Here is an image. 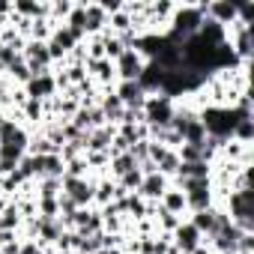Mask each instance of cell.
Wrapping results in <instances>:
<instances>
[{
    "label": "cell",
    "mask_w": 254,
    "mask_h": 254,
    "mask_svg": "<svg viewBox=\"0 0 254 254\" xmlns=\"http://www.w3.org/2000/svg\"><path fill=\"white\" fill-rule=\"evenodd\" d=\"M114 135H117V126H102V129L87 132L84 135V153H108Z\"/></svg>",
    "instance_id": "9c48e42d"
},
{
    "label": "cell",
    "mask_w": 254,
    "mask_h": 254,
    "mask_svg": "<svg viewBox=\"0 0 254 254\" xmlns=\"http://www.w3.org/2000/svg\"><path fill=\"white\" fill-rule=\"evenodd\" d=\"M63 221L60 218H39V230H36V242L42 248H54V242L63 236Z\"/></svg>",
    "instance_id": "7c38bea8"
},
{
    "label": "cell",
    "mask_w": 254,
    "mask_h": 254,
    "mask_svg": "<svg viewBox=\"0 0 254 254\" xmlns=\"http://www.w3.org/2000/svg\"><path fill=\"white\" fill-rule=\"evenodd\" d=\"M84 30H87V36H99L108 30V15L99 3H87L84 0Z\"/></svg>",
    "instance_id": "30bf717a"
},
{
    "label": "cell",
    "mask_w": 254,
    "mask_h": 254,
    "mask_svg": "<svg viewBox=\"0 0 254 254\" xmlns=\"http://www.w3.org/2000/svg\"><path fill=\"white\" fill-rule=\"evenodd\" d=\"M66 174V162L60 159V153H51V156H39V177H54V180H63ZM36 177V180H39Z\"/></svg>",
    "instance_id": "5bb4252c"
},
{
    "label": "cell",
    "mask_w": 254,
    "mask_h": 254,
    "mask_svg": "<svg viewBox=\"0 0 254 254\" xmlns=\"http://www.w3.org/2000/svg\"><path fill=\"white\" fill-rule=\"evenodd\" d=\"M132 168H138V162L132 159V153H120V156H114V159L108 162V171H105V174H108V177L117 183L123 174H129Z\"/></svg>",
    "instance_id": "9a60e30c"
},
{
    "label": "cell",
    "mask_w": 254,
    "mask_h": 254,
    "mask_svg": "<svg viewBox=\"0 0 254 254\" xmlns=\"http://www.w3.org/2000/svg\"><path fill=\"white\" fill-rule=\"evenodd\" d=\"M24 93L27 99H36V102H48L57 96V84H54V72L48 75H33L27 84H24Z\"/></svg>",
    "instance_id": "52a82bcc"
},
{
    "label": "cell",
    "mask_w": 254,
    "mask_h": 254,
    "mask_svg": "<svg viewBox=\"0 0 254 254\" xmlns=\"http://www.w3.org/2000/svg\"><path fill=\"white\" fill-rule=\"evenodd\" d=\"M171 242H174V248H177L180 254H191L197 245H203V236H200V230H197L189 218H183L180 227L171 233Z\"/></svg>",
    "instance_id": "5b68a950"
},
{
    "label": "cell",
    "mask_w": 254,
    "mask_h": 254,
    "mask_svg": "<svg viewBox=\"0 0 254 254\" xmlns=\"http://www.w3.org/2000/svg\"><path fill=\"white\" fill-rule=\"evenodd\" d=\"M60 191H63V180H54V177L36 180V200L39 197H60Z\"/></svg>",
    "instance_id": "e0dca14e"
},
{
    "label": "cell",
    "mask_w": 254,
    "mask_h": 254,
    "mask_svg": "<svg viewBox=\"0 0 254 254\" xmlns=\"http://www.w3.org/2000/svg\"><path fill=\"white\" fill-rule=\"evenodd\" d=\"M15 239H18V233H12V230H3V227H0V248L9 245V242H15Z\"/></svg>",
    "instance_id": "ffe728a7"
},
{
    "label": "cell",
    "mask_w": 254,
    "mask_h": 254,
    "mask_svg": "<svg viewBox=\"0 0 254 254\" xmlns=\"http://www.w3.org/2000/svg\"><path fill=\"white\" fill-rule=\"evenodd\" d=\"M102 48H105V60H111V63L126 51V48H123V42H120L111 30H105V33H102Z\"/></svg>",
    "instance_id": "ac0fdd59"
},
{
    "label": "cell",
    "mask_w": 254,
    "mask_h": 254,
    "mask_svg": "<svg viewBox=\"0 0 254 254\" xmlns=\"http://www.w3.org/2000/svg\"><path fill=\"white\" fill-rule=\"evenodd\" d=\"M189 221L200 230V236H209L215 233V221H218V206H209V209H197V212H189Z\"/></svg>",
    "instance_id": "4fadbf2b"
},
{
    "label": "cell",
    "mask_w": 254,
    "mask_h": 254,
    "mask_svg": "<svg viewBox=\"0 0 254 254\" xmlns=\"http://www.w3.org/2000/svg\"><path fill=\"white\" fill-rule=\"evenodd\" d=\"M159 209H162V212H171V215H180V218H189V203H186V194H183L177 186H171V189L162 194Z\"/></svg>",
    "instance_id": "8fae6325"
},
{
    "label": "cell",
    "mask_w": 254,
    "mask_h": 254,
    "mask_svg": "<svg viewBox=\"0 0 254 254\" xmlns=\"http://www.w3.org/2000/svg\"><path fill=\"white\" fill-rule=\"evenodd\" d=\"M174 111H177V102L165 93H150L144 108H141V117L150 129H168L171 120H174Z\"/></svg>",
    "instance_id": "6da1fadb"
},
{
    "label": "cell",
    "mask_w": 254,
    "mask_h": 254,
    "mask_svg": "<svg viewBox=\"0 0 254 254\" xmlns=\"http://www.w3.org/2000/svg\"><path fill=\"white\" fill-rule=\"evenodd\" d=\"M230 138L239 141V144H245V147H251V144H254V117H239V120L233 123Z\"/></svg>",
    "instance_id": "2e32d148"
},
{
    "label": "cell",
    "mask_w": 254,
    "mask_h": 254,
    "mask_svg": "<svg viewBox=\"0 0 254 254\" xmlns=\"http://www.w3.org/2000/svg\"><path fill=\"white\" fill-rule=\"evenodd\" d=\"M18 254H45V248H42L36 239H21V245H18Z\"/></svg>",
    "instance_id": "d6986e66"
},
{
    "label": "cell",
    "mask_w": 254,
    "mask_h": 254,
    "mask_svg": "<svg viewBox=\"0 0 254 254\" xmlns=\"http://www.w3.org/2000/svg\"><path fill=\"white\" fill-rule=\"evenodd\" d=\"M114 96L123 102L126 111H141L144 102H147V93L141 90L138 81H117V84H114Z\"/></svg>",
    "instance_id": "8992f818"
},
{
    "label": "cell",
    "mask_w": 254,
    "mask_h": 254,
    "mask_svg": "<svg viewBox=\"0 0 254 254\" xmlns=\"http://www.w3.org/2000/svg\"><path fill=\"white\" fill-rule=\"evenodd\" d=\"M21 60L27 63L30 75H48V72L54 69V60H51L45 42H33V39H27V45H24V51H21Z\"/></svg>",
    "instance_id": "3957f363"
},
{
    "label": "cell",
    "mask_w": 254,
    "mask_h": 254,
    "mask_svg": "<svg viewBox=\"0 0 254 254\" xmlns=\"http://www.w3.org/2000/svg\"><path fill=\"white\" fill-rule=\"evenodd\" d=\"M150 60H144V54L138 48H126L117 60H114V72H117V81H138L144 66Z\"/></svg>",
    "instance_id": "7a4b0ae2"
},
{
    "label": "cell",
    "mask_w": 254,
    "mask_h": 254,
    "mask_svg": "<svg viewBox=\"0 0 254 254\" xmlns=\"http://www.w3.org/2000/svg\"><path fill=\"white\" fill-rule=\"evenodd\" d=\"M6 120H9V114H6L3 108H0V129H3V126H6Z\"/></svg>",
    "instance_id": "44dd1931"
},
{
    "label": "cell",
    "mask_w": 254,
    "mask_h": 254,
    "mask_svg": "<svg viewBox=\"0 0 254 254\" xmlns=\"http://www.w3.org/2000/svg\"><path fill=\"white\" fill-rule=\"evenodd\" d=\"M171 189V180L168 177H162L159 171L156 174H147L144 180H141V189H138V197H144V200H150V203H159L162 200V194Z\"/></svg>",
    "instance_id": "ba28073f"
},
{
    "label": "cell",
    "mask_w": 254,
    "mask_h": 254,
    "mask_svg": "<svg viewBox=\"0 0 254 254\" xmlns=\"http://www.w3.org/2000/svg\"><path fill=\"white\" fill-rule=\"evenodd\" d=\"M93 191H96V180L93 177H84V180H72V177H63V191L78 209H87L93 206Z\"/></svg>",
    "instance_id": "277c9868"
}]
</instances>
